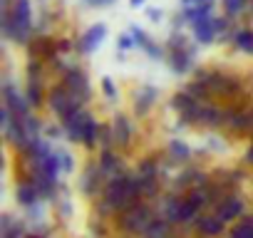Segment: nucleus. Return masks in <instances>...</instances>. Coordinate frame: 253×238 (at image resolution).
I'll use <instances>...</instances> for the list:
<instances>
[{
  "label": "nucleus",
  "instance_id": "0eeeda50",
  "mask_svg": "<svg viewBox=\"0 0 253 238\" xmlns=\"http://www.w3.org/2000/svg\"><path fill=\"white\" fill-rule=\"evenodd\" d=\"M89 119H92V114H89L84 107H80L75 114H70V117L62 119V129H65V134L70 137V142L82 144V132H84V127H87Z\"/></svg>",
  "mask_w": 253,
  "mask_h": 238
},
{
  "label": "nucleus",
  "instance_id": "6ab92c4d",
  "mask_svg": "<svg viewBox=\"0 0 253 238\" xmlns=\"http://www.w3.org/2000/svg\"><path fill=\"white\" fill-rule=\"evenodd\" d=\"M25 97H28V102H30L33 109H35V107H42L45 99H47V94H45V89H42V79H28Z\"/></svg>",
  "mask_w": 253,
  "mask_h": 238
},
{
  "label": "nucleus",
  "instance_id": "2eb2a0df",
  "mask_svg": "<svg viewBox=\"0 0 253 238\" xmlns=\"http://www.w3.org/2000/svg\"><path fill=\"white\" fill-rule=\"evenodd\" d=\"M40 189H38V184L35 181H23L20 186H18V203H23V206H35L38 201H40Z\"/></svg>",
  "mask_w": 253,
  "mask_h": 238
},
{
  "label": "nucleus",
  "instance_id": "c85d7f7f",
  "mask_svg": "<svg viewBox=\"0 0 253 238\" xmlns=\"http://www.w3.org/2000/svg\"><path fill=\"white\" fill-rule=\"evenodd\" d=\"M117 45H119V50H132V47H134L137 42H134V35L129 33V35H122Z\"/></svg>",
  "mask_w": 253,
  "mask_h": 238
},
{
  "label": "nucleus",
  "instance_id": "f704fd0d",
  "mask_svg": "<svg viewBox=\"0 0 253 238\" xmlns=\"http://www.w3.org/2000/svg\"><path fill=\"white\" fill-rule=\"evenodd\" d=\"M13 8V0H0V10H10Z\"/></svg>",
  "mask_w": 253,
  "mask_h": 238
},
{
  "label": "nucleus",
  "instance_id": "1a4fd4ad",
  "mask_svg": "<svg viewBox=\"0 0 253 238\" xmlns=\"http://www.w3.org/2000/svg\"><path fill=\"white\" fill-rule=\"evenodd\" d=\"M223 223H231V221H238L241 213H243V198L241 196H226L216 203V211H213Z\"/></svg>",
  "mask_w": 253,
  "mask_h": 238
},
{
  "label": "nucleus",
  "instance_id": "f8f14e48",
  "mask_svg": "<svg viewBox=\"0 0 253 238\" xmlns=\"http://www.w3.org/2000/svg\"><path fill=\"white\" fill-rule=\"evenodd\" d=\"M112 132H114V142L119 147H126L132 142V122H129V117H124V114H114L112 119Z\"/></svg>",
  "mask_w": 253,
  "mask_h": 238
},
{
  "label": "nucleus",
  "instance_id": "423d86ee",
  "mask_svg": "<svg viewBox=\"0 0 253 238\" xmlns=\"http://www.w3.org/2000/svg\"><path fill=\"white\" fill-rule=\"evenodd\" d=\"M199 216V206L186 196V198H169L167 201V218L171 223H189Z\"/></svg>",
  "mask_w": 253,
  "mask_h": 238
},
{
  "label": "nucleus",
  "instance_id": "39448f33",
  "mask_svg": "<svg viewBox=\"0 0 253 238\" xmlns=\"http://www.w3.org/2000/svg\"><path fill=\"white\" fill-rule=\"evenodd\" d=\"M3 107H8L13 112L15 119H28L30 117V102L25 97V92L20 94V89L10 82V79H3Z\"/></svg>",
  "mask_w": 253,
  "mask_h": 238
},
{
  "label": "nucleus",
  "instance_id": "e433bc0d",
  "mask_svg": "<svg viewBox=\"0 0 253 238\" xmlns=\"http://www.w3.org/2000/svg\"><path fill=\"white\" fill-rule=\"evenodd\" d=\"M129 5L132 8H139V5H144V0H129Z\"/></svg>",
  "mask_w": 253,
  "mask_h": 238
},
{
  "label": "nucleus",
  "instance_id": "7c9ffc66",
  "mask_svg": "<svg viewBox=\"0 0 253 238\" xmlns=\"http://www.w3.org/2000/svg\"><path fill=\"white\" fill-rule=\"evenodd\" d=\"M60 166L62 171H72V157L67 152H60Z\"/></svg>",
  "mask_w": 253,
  "mask_h": 238
},
{
  "label": "nucleus",
  "instance_id": "aec40b11",
  "mask_svg": "<svg viewBox=\"0 0 253 238\" xmlns=\"http://www.w3.org/2000/svg\"><path fill=\"white\" fill-rule=\"evenodd\" d=\"M233 40V47L246 52V55H253V28H241L231 35Z\"/></svg>",
  "mask_w": 253,
  "mask_h": 238
},
{
  "label": "nucleus",
  "instance_id": "20e7f679",
  "mask_svg": "<svg viewBox=\"0 0 253 238\" xmlns=\"http://www.w3.org/2000/svg\"><path fill=\"white\" fill-rule=\"evenodd\" d=\"M152 211L147 208V206H142V203H137V206H132V208H126V211H122V218H119V226L126 231V233H134V236H144V231H147V226L152 223Z\"/></svg>",
  "mask_w": 253,
  "mask_h": 238
},
{
  "label": "nucleus",
  "instance_id": "c756f323",
  "mask_svg": "<svg viewBox=\"0 0 253 238\" xmlns=\"http://www.w3.org/2000/svg\"><path fill=\"white\" fill-rule=\"evenodd\" d=\"M181 8H199V5H213V0H179Z\"/></svg>",
  "mask_w": 253,
  "mask_h": 238
},
{
  "label": "nucleus",
  "instance_id": "72a5a7b5",
  "mask_svg": "<svg viewBox=\"0 0 253 238\" xmlns=\"http://www.w3.org/2000/svg\"><path fill=\"white\" fill-rule=\"evenodd\" d=\"M147 15L152 18V23H159V20H162V10H157V8H149Z\"/></svg>",
  "mask_w": 253,
  "mask_h": 238
},
{
  "label": "nucleus",
  "instance_id": "4c0bfd02",
  "mask_svg": "<svg viewBox=\"0 0 253 238\" xmlns=\"http://www.w3.org/2000/svg\"><path fill=\"white\" fill-rule=\"evenodd\" d=\"M164 238H174V236H164Z\"/></svg>",
  "mask_w": 253,
  "mask_h": 238
},
{
  "label": "nucleus",
  "instance_id": "5701e85b",
  "mask_svg": "<svg viewBox=\"0 0 253 238\" xmlns=\"http://www.w3.org/2000/svg\"><path fill=\"white\" fill-rule=\"evenodd\" d=\"M97 142H99V124H97V119L92 117L89 122H87V127H84V132H82V144L87 149H94Z\"/></svg>",
  "mask_w": 253,
  "mask_h": 238
},
{
  "label": "nucleus",
  "instance_id": "cd10ccee",
  "mask_svg": "<svg viewBox=\"0 0 253 238\" xmlns=\"http://www.w3.org/2000/svg\"><path fill=\"white\" fill-rule=\"evenodd\" d=\"M132 35H134V42H137L142 50H144V47L152 42V40H149V35H147L144 30H139V28H132Z\"/></svg>",
  "mask_w": 253,
  "mask_h": 238
},
{
  "label": "nucleus",
  "instance_id": "393cba45",
  "mask_svg": "<svg viewBox=\"0 0 253 238\" xmlns=\"http://www.w3.org/2000/svg\"><path fill=\"white\" fill-rule=\"evenodd\" d=\"M3 238H23V226L13 223L10 216H3Z\"/></svg>",
  "mask_w": 253,
  "mask_h": 238
},
{
  "label": "nucleus",
  "instance_id": "473e14b6",
  "mask_svg": "<svg viewBox=\"0 0 253 238\" xmlns=\"http://www.w3.org/2000/svg\"><path fill=\"white\" fill-rule=\"evenodd\" d=\"M57 50H60V52H70V50H72V42H70L67 38H62V40H57Z\"/></svg>",
  "mask_w": 253,
  "mask_h": 238
},
{
  "label": "nucleus",
  "instance_id": "ddd939ff",
  "mask_svg": "<svg viewBox=\"0 0 253 238\" xmlns=\"http://www.w3.org/2000/svg\"><path fill=\"white\" fill-rule=\"evenodd\" d=\"M223 221L216 216V213H211V216H199L196 218V228H199V233L201 236H206V238H218L221 233H223Z\"/></svg>",
  "mask_w": 253,
  "mask_h": 238
},
{
  "label": "nucleus",
  "instance_id": "f3484780",
  "mask_svg": "<svg viewBox=\"0 0 253 238\" xmlns=\"http://www.w3.org/2000/svg\"><path fill=\"white\" fill-rule=\"evenodd\" d=\"M216 35H218V33H216V23H213V15H211L209 20H204V23H201L199 28H194V38H196L194 42H196V45H211V42L216 40Z\"/></svg>",
  "mask_w": 253,
  "mask_h": 238
},
{
  "label": "nucleus",
  "instance_id": "f257e3e1",
  "mask_svg": "<svg viewBox=\"0 0 253 238\" xmlns=\"http://www.w3.org/2000/svg\"><path fill=\"white\" fill-rule=\"evenodd\" d=\"M0 30H3L5 40L15 45H30L35 33L30 0H13L10 10H0Z\"/></svg>",
  "mask_w": 253,
  "mask_h": 238
},
{
  "label": "nucleus",
  "instance_id": "b1692460",
  "mask_svg": "<svg viewBox=\"0 0 253 238\" xmlns=\"http://www.w3.org/2000/svg\"><path fill=\"white\" fill-rule=\"evenodd\" d=\"M169 154H171V159H176V161H186V159L191 157V149H189L184 142L174 139V142L169 144Z\"/></svg>",
  "mask_w": 253,
  "mask_h": 238
},
{
  "label": "nucleus",
  "instance_id": "bb28decb",
  "mask_svg": "<svg viewBox=\"0 0 253 238\" xmlns=\"http://www.w3.org/2000/svg\"><path fill=\"white\" fill-rule=\"evenodd\" d=\"M102 89H104L107 99H112V102H114V99L119 97V92H117V87H114V82H112L109 77H104V79H102Z\"/></svg>",
  "mask_w": 253,
  "mask_h": 238
},
{
  "label": "nucleus",
  "instance_id": "a211bd4d",
  "mask_svg": "<svg viewBox=\"0 0 253 238\" xmlns=\"http://www.w3.org/2000/svg\"><path fill=\"white\" fill-rule=\"evenodd\" d=\"M157 97H159V92L154 89V87H142L139 92H137V102H134V112L142 117V114H147L149 109H152V104L157 102Z\"/></svg>",
  "mask_w": 253,
  "mask_h": 238
},
{
  "label": "nucleus",
  "instance_id": "f03ea898",
  "mask_svg": "<svg viewBox=\"0 0 253 238\" xmlns=\"http://www.w3.org/2000/svg\"><path fill=\"white\" fill-rule=\"evenodd\" d=\"M47 107L52 109V114H55L57 119H65V117L75 114V112H77L80 107H84V104L77 102L65 84H55V87H50V92H47Z\"/></svg>",
  "mask_w": 253,
  "mask_h": 238
},
{
  "label": "nucleus",
  "instance_id": "6e6552de",
  "mask_svg": "<svg viewBox=\"0 0 253 238\" xmlns=\"http://www.w3.org/2000/svg\"><path fill=\"white\" fill-rule=\"evenodd\" d=\"M104 35H107V25H104V23H97V25H92V28H87V30L82 33V38L77 40L75 50H77L80 55H89V52H94V50L102 45Z\"/></svg>",
  "mask_w": 253,
  "mask_h": 238
},
{
  "label": "nucleus",
  "instance_id": "ea45409f",
  "mask_svg": "<svg viewBox=\"0 0 253 238\" xmlns=\"http://www.w3.org/2000/svg\"><path fill=\"white\" fill-rule=\"evenodd\" d=\"M251 3H253V0H251Z\"/></svg>",
  "mask_w": 253,
  "mask_h": 238
},
{
  "label": "nucleus",
  "instance_id": "412c9836",
  "mask_svg": "<svg viewBox=\"0 0 253 238\" xmlns=\"http://www.w3.org/2000/svg\"><path fill=\"white\" fill-rule=\"evenodd\" d=\"M169 226H171L169 218H152V223L144 231V238H164L169 236Z\"/></svg>",
  "mask_w": 253,
  "mask_h": 238
},
{
  "label": "nucleus",
  "instance_id": "9b49d317",
  "mask_svg": "<svg viewBox=\"0 0 253 238\" xmlns=\"http://www.w3.org/2000/svg\"><path fill=\"white\" fill-rule=\"evenodd\" d=\"M194 52H196L194 45H189L184 50H169V65H171V70L176 75H186L191 70V65H194Z\"/></svg>",
  "mask_w": 253,
  "mask_h": 238
},
{
  "label": "nucleus",
  "instance_id": "4be33fe9",
  "mask_svg": "<svg viewBox=\"0 0 253 238\" xmlns=\"http://www.w3.org/2000/svg\"><path fill=\"white\" fill-rule=\"evenodd\" d=\"M196 102H199V99H194L189 92H176V94L171 97V107H174L179 114H186L189 109H194Z\"/></svg>",
  "mask_w": 253,
  "mask_h": 238
},
{
  "label": "nucleus",
  "instance_id": "dca6fc26",
  "mask_svg": "<svg viewBox=\"0 0 253 238\" xmlns=\"http://www.w3.org/2000/svg\"><path fill=\"white\" fill-rule=\"evenodd\" d=\"M211 10H213V5H199V8H186L184 10V23L186 25H191V30L194 28H199L204 20H209L211 18Z\"/></svg>",
  "mask_w": 253,
  "mask_h": 238
},
{
  "label": "nucleus",
  "instance_id": "4468645a",
  "mask_svg": "<svg viewBox=\"0 0 253 238\" xmlns=\"http://www.w3.org/2000/svg\"><path fill=\"white\" fill-rule=\"evenodd\" d=\"M226 124L236 132H246L253 127L251 112H241V109H226Z\"/></svg>",
  "mask_w": 253,
  "mask_h": 238
},
{
  "label": "nucleus",
  "instance_id": "9d476101",
  "mask_svg": "<svg viewBox=\"0 0 253 238\" xmlns=\"http://www.w3.org/2000/svg\"><path fill=\"white\" fill-rule=\"evenodd\" d=\"M199 124H204V127H223L226 124V109H221L216 104H209V102H201V107H199Z\"/></svg>",
  "mask_w": 253,
  "mask_h": 238
},
{
  "label": "nucleus",
  "instance_id": "c9c22d12",
  "mask_svg": "<svg viewBox=\"0 0 253 238\" xmlns=\"http://www.w3.org/2000/svg\"><path fill=\"white\" fill-rule=\"evenodd\" d=\"M246 161L253 164V142H251V147H248V152H246Z\"/></svg>",
  "mask_w": 253,
  "mask_h": 238
},
{
  "label": "nucleus",
  "instance_id": "a878e982",
  "mask_svg": "<svg viewBox=\"0 0 253 238\" xmlns=\"http://www.w3.org/2000/svg\"><path fill=\"white\" fill-rule=\"evenodd\" d=\"M248 5V0H223V10L228 18H238Z\"/></svg>",
  "mask_w": 253,
  "mask_h": 238
},
{
  "label": "nucleus",
  "instance_id": "2f4dec72",
  "mask_svg": "<svg viewBox=\"0 0 253 238\" xmlns=\"http://www.w3.org/2000/svg\"><path fill=\"white\" fill-rule=\"evenodd\" d=\"M87 5H92V8H107V5H112L114 0H84Z\"/></svg>",
  "mask_w": 253,
  "mask_h": 238
},
{
  "label": "nucleus",
  "instance_id": "58836bf2",
  "mask_svg": "<svg viewBox=\"0 0 253 238\" xmlns=\"http://www.w3.org/2000/svg\"><path fill=\"white\" fill-rule=\"evenodd\" d=\"M251 119H253V112H251Z\"/></svg>",
  "mask_w": 253,
  "mask_h": 238
},
{
  "label": "nucleus",
  "instance_id": "7ed1b4c3",
  "mask_svg": "<svg viewBox=\"0 0 253 238\" xmlns=\"http://www.w3.org/2000/svg\"><path fill=\"white\" fill-rule=\"evenodd\" d=\"M62 84L72 92V97H75L77 102H82V104L89 102V97H92L89 77H87V72H84L80 65H72L67 72H62Z\"/></svg>",
  "mask_w": 253,
  "mask_h": 238
}]
</instances>
